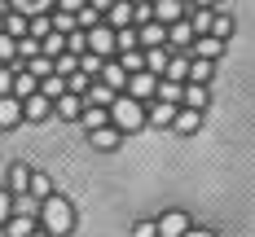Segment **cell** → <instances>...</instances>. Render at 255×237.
I'll use <instances>...</instances> for the list:
<instances>
[{
	"instance_id": "6da1fadb",
	"label": "cell",
	"mask_w": 255,
	"mask_h": 237,
	"mask_svg": "<svg viewBox=\"0 0 255 237\" xmlns=\"http://www.w3.org/2000/svg\"><path fill=\"white\" fill-rule=\"evenodd\" d=\"M44 229H49L53 237H66L71 229H75V211H71V202L66 198H44Z\"/></svg>"
},
{
	"instance_id": "7a4b0ae2",
	"label": "cell",
	"mask_w": 255,
	"mask_h": 237,
	"mask_svg": "<svg viewBox=\"0 0 255 237\" xmlns=\"http://www.w3.org/2000/svg\"><path fill=\"white\" fill-rule=\"evenodd\" d=\"M145 119H150V114L141 110L136 97H115V105H110V123H115L119 132H136Z\"/></svg>"
},
{
	"instance_id": "3957f363",
	"label": "cell",
	"mask_w": 255,
	"mask_h": 237,
	"mask_svg": "<svg viewBox=\"0 0 255 237\" xmlns=\"http://www.w3.org/2000/svg\"><path fill=\"white\" fill-rule=\"evenodd\" d=\"M88 49L97 53V57H110V53L119 49V35H115L110 26H93V31H88Z\"/></svg>"
},
{
	"instance_id": "277c9868",
	"label": "cell",
	"mask_w": 255,
	"mask_h": 237,
	"mask_svg": "<svg viewBox=\"0 0 255 237\" xmlns=\"http://www.w3.org/2000/svg\"><path fill=\"white\" fill-rule=\"evenodd\" d=\"M158 92V75L154 71H136V75H128V97H154Z\"/></svg>"
},
{
	"instance_id": "5b68a950",
	"label": "cell",
	"mask_w": 255,
	"mask_h": 237,
	"mask_svg": "<svg viewBox=\"0 0 255 237\" xmlns=\"http://www.w3.org/2000/svg\"><path fill=\"white\" fill-rule=\"evenodd\" d=\"M136 40H141L145 49H163V44H167V22H158V18H150V22H141V31H136Z\"/></svg>"
},
{
	"instance_id": "8992f818",
	"label": "cell",
	"mask_w": 255,
	"mask_h": 237,
	"mask_svg": "<svg viewBox=\"0 0 255 237\" xmlns=\"http://www.w3.org/2000/svg\"><path fill=\"white\" fill-rule=\"evenodd\" d=\"M22 114L31 119V123H40V119H49L53 114V97H44V92H31L22 101Z\"/></svg>"
},
{
	"instance_id": "52a82bcc",
	"label": "cell",
	"mask_w": 255,
	"mask_h": 237,
	"mask_svg": "<svg viewBox=\"0 0 255 237\" xmlns=\"http://www.w3.org/2000/svg\"><path fill=\"white\" fill-rule=\"evenodd\" d=\"M189 233V220L180 215V211H167L163 220H158V237H185Z\"/></svg>"
},
{
	"instance_id": "ba28073f",
	"label": "cell",
	"mask_w": 255,
	"mask_h": 237,
	"mask_svg": "<svg viewBox=\"0 0 255 237\" xmlns=\"http://www.w3.org/2000/svg\"><path fill=\"white\" fill-rule=\"evenodd\" d=\"M18 119H26L22 114V97H0V128H13Z\"/></svg>"
},
{
	"instance_id": "9c48e42d",
	"label": "cell",
	"mask_w": 255,
	"mask_h": 237,
	"mask_svg": "<svg viewBox=\"0 0 255 237\" xmlns=\"http://www.w3.org/2000/svg\"><path fill=\"white\" fill-rule=\"evenodd\" d=\"M106 13H110V26H119V31H124V26H132V22H136V9H132L128 0H115V4H110Z\"/></svg>"
},
{
	"instance_id": "30bf717a",
	"label": "cell",
	"mask_w": 255,
	"mask_h": 237,
	"mask_svg": "<svg viewBox=\"0 0 255 237\" xmlns=\"http://www.w3.org/2000/svg\"><path fill=\"white\" fill-rule=\"evenodd\" d=\"M88 141H93L97 150H119L124 132H119V128H93V132H88Z\"/></svg>"
},
{
	"instance_id": "8fae6325",
	"label": "cell",
	"mask_w": 255,
	"mask_h": 237,
	"mask_svg": "<svg viewBox=\"0 0 255 237\" xmlns=\"http://www.w3.org/2000/svg\"><path fill=\"white\" fill-rule=\"evenodd\" d=\"M53 110H57L62 119H79V114H84V101H79V92H62V97L53 101Z\"/></svg>"
},
{
	"instance_id": "7c38bea8",
	"label": "cell",
	"mask_w": 255,
	"mask_h": 237,
	"mask_svg": "<svg viewBox=\"0 0 255 237\" xmlns=\"http://www.w3.org/2000/svg\"><path fill=\"white\" fill-rule=\"evenodd\" d=\"M31 92H40V75H31V71H18L13 75V97H31Z\"/></svg>"
},
{
	"instance_id": "4fadbf2b",
	"label": "cell",
	"mask_w": 255,
	"mask_h": 237,
	"mask_svg": "<svg viewBox=\"0 0 255 237\" xmlns=\"http://www.w3.org/2000/svg\"><path fill=\"white\" fill-rule=\"evenodd\" d=\"M180 13H185V9H180V0H154V18H158V22H180Z\"/></svg>"
},
{
	"instance_id": "5bb4252c",
	"label": "cell",
	"mask_w": 255,
	"mask_h": 237,
	"mask_svg": "<svg viewBox=\"0 0 255 237\" xmlns=\"http://www.w3.org/2000/svg\"><path fill=\"white\" fill-rule=\"evenodd\" d=\"M198 123H203V110H194V105L189 110H176V132L189 136V132H198Z\"/></svg>"
},
{
	"instance_id": "9a60e30c",
	"label": "cell",
	"mask_w": 255,
	"mask_h": 237,
	"mask_svg": "<svg viewBox=\"0 0 255 237\" xmlns=\"http://www.w3.org/2000/svg\"><path fill=\"white\" fill-rule=\"evenodd\" d=\"M4 31H9V35H13V40H22V35H31V18H26V13H18V9H13V13H9V18H4Z\"/></svg>"
},
{
	"instance_id": "2e32d148",
	"label": "cell",
	"mask_w": 255,
	"mask_h": 237,
	"mask_svg": "<svg viewBox=\"0 0 255 237\" xmlns=\"http://www.w3.org/2000/svg\"><path fill=\"white\" fill-rule=\"evenodd\" d=\"M220 53H225V40H220V35H198V57L216 62Z\"/></svg>"
},
{
	"instance_id": "e0dca14e",
	"label": "cell",
	"mask_w": 255,
	"mask_h": 237,
	"mask_svg": "<svg viewBox=\"0 0 255 237\" xmlns=\"http://www.w3.org/2000/svg\"><path fill=\"white\" fill-rule=\"evenodd\" d=\"M158 101H172L176 105L180 97H185V88H180V79H158V92H154Z\"/></svg>"
},
{
	"instance_id": "ac0fdd59",
	"label": "cell",
	"mask_w": 255,
	"mask_h": 237,
	"mask_svg": "<svg viewBox=\"0 0 255 237\" xmlns=\"http://www.w3.org/2000/svg\"><path fill=\"white\" fill-rule=\"evenodd\" d=\"M150 123H158V128L176 123V105H172V101H154V110H150Z\"/></svg>"
},
{
	"instance_id": "d6986e66",
	"label": "cell",
	"mask_w": 255,
	"mask_h": 237,
	"mask_svg": "<svg viewBox=\"0 0 255 237\" xmlns=\"http://www.w3.org/2000/svg\"><path fill=\"white\" fill-rule=\"evenodd\" d=\"M194 35H198V31H194V22H185V18L167 26V40H172V44H189Z\"/></svg>"
},
{
	"instance_id": "ffe728a7",
	"label": "cell",
	"mask_w": 255,
	"mask_h": 237,
	"mask_svg": "<svg viewBox=\"0 0 255 237\" xmlns=\"http://www.w3.org/2000/svg\"><path fill=\"white\" fill-rule=\"evenodd\" d=\"M40 92H44V97H53V101H57V97H62V92H66V75H57V71H53V75H44V79H40Z\"/></svg>"
},
{
	"instance_id": "44dd1931",
	"label": "cell",
	"mask_w": 255,
	"mask_h": 237,
	"mask_svg": "<svg viewBox=\"0 0 255 237\" xmlns=\"http://www.w3.org/2000/svg\"><path fill=\"white\" fill-rule=\"evenodd\" d=\"M4 229H9V237H31L35 233V215H13Z\"/></svg>"
},
{
	"instance_id": "7402d4cb",
	"label": "cell",
	"mask_w": 255,
	"mask_h": 237,
	"mask_svg": "<svg viewBox=\"0 0 255 237\" xmlns=\"http://www.w3.org/2000/svg\"><path fill=\"white\" fill-rule=\"evenodd\" d=\"M102 79L110 83V88H115V92H119V88L128 83V71L119 66V62H106V66H102Z\"/></svg>"
},
{
	"instance_id": "603a6c76",
	"label": "cell",
	"mask_w": 255,
	"mask_h": 237,
	"mask_svg": "<svg viewBox=\"0 0 255 237\" xmlns=\"http://www.w3.org/2000/svg\"><path fill=\"white\" fill-rule=\"evenodd\" d=\"M167 62H172L167 49H150L145 53V71H154V75H167Z\"/></svg>"
},
{
	"instance_id": "cb8c5ba5",
	"label": "cell",
	"mask_w": 255,
	"mask_h": 237,
	"mask_svg": "<svg viewBox=\"0 0 255 237\" xmlns=\"http://www.w3.org/2000/svg\"><path fill=\"white\" fill-rule=\"evenodd\" d=\"M119 66H124L128 75H136V71H145V53H141V49H124V57H119Z\"/></svg>"
},
{
	"instance_id": "d4e9b609",
	"label": "cell",
	"mask_w": 255,
	"mask_h": 237,
	"mask_svg": "<svg viewBox=\"0 0 255 237\" xmlns=\"http://www.w3.org/2000/svg\"><path fill=\"white\" fill-rule=\"evenodd\" d=\"M106 101L115 105V88L102 79V83H93V88H88V105H106Z\"/></svg>"
},
{
	"instance_id": "484cf974",
	"label": "cell",
	"mask_w": 255,
	"mask_h": 237,
	"mask_svg": "<svg viewBox=\"0 0 255 237\" xmlns=\"http://www.w3.org/2000/svg\"><path fill=\"white\" fill-rule=\"evenodd\" d=\"M9 189H13V193H31V171H26L22 162L9 171Z\"/></svg>"
},
{
	"instance_id": "4316f807",
	"label": "cell",
	"mask_w": 255,
	"mask_h": 237,
	"mask_svg": "<svg viewBox=\"0 0 255 237\" xmlns=\"http://www.w3.org/2000/svg\"><path fill=\"white\" fill-rule=\"evenodd\" d=\"M79 119H84V128L93 132V128H106V119H110V114H106V105H88Z\"/></svg>"
},
{
	"instance_id": "83f0119b",
	"label": "cell",
	"mask_w": 255,
	"mask_h": 237,
	"mask_svg": "<svg viewBox=\"0 0 255 237\" xmlns=\"http://www.w3.org/2000/svg\"><path fill=\"white\" fill-rule=\"evenodd\" d=\"M53 31H62V35H71V31H79V18L71 13V9H57V18H53Z\"/></svg>"
},
{
	"instance_id": "f1b7e54d",
	"label": "cell",
	"mask_w": 255,
	"mask_h": 237,
	"mask_svg": "<svg viewBox=\"0 0 255 237\" xmlns=\"http://www.w3.org/2000/svg\"><path fill=\"white\" fill-rule=\"evenodd\" d=\"M40 44H44V53H49L53 62H57V57H62V49H66V35H62V31H49Z\"/></svg>"
},
{
	"instance_id": "f546056e",
	"label": "cell",
	"mask_w": 255,
	"mask_h": 237,
	"mask_svg": "<svg viewBox=\"0 0 255 237\" xmlns=\"http://www.w3.org/2000/svg\"><path fill=\"white\" fill-rule=\"evenodd\" d=\"M207 79H211V62L207 57H194L189 62V83H207Z\"/></svg>"
},
{
	"instance_id": "4dcf8cb0",
	"label": "cell",
	"mask_w": 255,
	"mask_h": 237,
	"mask_svg": "<svg viewBox=\"0 0 255 237\" xmlns=\"http://www.w3.org/2000/svg\"><path fill=\"white\" fill-rule=\"evenodd\" d=\"M185 105L203 110V105H207V83H189V88H185Z\"/></svg>"
},
{
	"instance_id": "1f68e13d",
	"label": "cell",
	"mask_w": 255,
	"mask_h": 237,
	"mask_svg": "<svg viewBox=\"0 0 255 237\" xmlns=\"http://www.w3.org/2000/svg\"><path fill=\"white\" fill-rule=\"evenodd\" d=\"M53 66H57V62H53L49 53H35V57H31V75H40V79L53 75Z\"/></svg>"
},
{
	"instance_id": "d6a6232c",
	"label": "cell",
	"mask_w": 255,
	"mask_h": 237,
	"mask_svg": "<svg viewBox=\"0 0 255 237\" xmlns=\"http://www.w3.org/2000/svg\"><path fill=\"white\" fill-rule=\"evenodd\" d=\"M31 193H35L40 202H44V198H53V189H49V176H44V171H31Z\"/></svg>"
},
{
	"instance_id": "836d02e7",
	"label": "cell",
	"mask_w": 255,
	"mask_h": 237,
	"mask_svg": "<svg viewBox=\"0 0 255 237\" xmlns=\"http://www.w3.org/2000/svg\"><path fill=\"white\" fill-rule=\"evenodd\" d=\"M211 35H220V40H229V35H233V18H229V13H216V18H211Z\"/></svg>"
},
{
	"instance_id": "e575fe53",
	"label": "cell",
	"mask_w": 255,
	"mask_h": 237,
	"mask_svg": "<svg viewBox=\"0 0 255 237\" xmlns=\"http://www.w3.org/2000/svg\"><path fill=\"white\" fill-rule=\"evenodd\" d=\"M189 62H194V57H176V62H167V79H180V83H185V79H189Z\"/></svg>"
},
{
	"instance_id": "d590c367",
	"label": "cell",
	"mask_w": 255,
	"mask_h": 237,
	"mask_svg": "<svg viewBox=\"0 0 255 237\" xmlns=\"http://www.w3.org/2000/svg\"><path fill=\"white\" fill-rule=\"evenodd\" d=\"M13 57H18V40L9 31H0V62H13Z\"/></svg>"
},
{
	"instance_id": "8d00e7d4",
	"label": "cell",
	"mask_w": 255,
	"mask_h": 237,
	"mask_svg": "<svg viewBox=\"0 0 255 237\" xmlns=\"http://www.w3.org/2000/svg\"><path fill=\"white\" fill-rule=\"evenodd\" d=\"M75 71H79V57H75V53H71V49H66V53H62V57H57V75H66V79H71V75H75Z\"/></svg>"
},
{
	"instance_id": "74e56055",
	"label": "cell",
	"mask_w": 255,
	"mask_h": 237,
	"mask_svg": "<svg viewBox=\"0 0 255 237\" xmlns=\"http://www.w3.org/2000/svg\"><path fill=\"white\" fill-rule=\"evenodd\" d=\"M9 220H13V193H9V189H0V229H4Z\"/></svg>"
},
{
	"instance_id": "f35d334b",
	"label": "cell",
	"mask_w": 255,
	"mask_h": 237,
	"mask_svg": "<svg viewBox=\"0 0 255 237\" xmlns=\"http://www.w3.org/2000/svg\"><path fill=\"white\" fill-rule=\"evenodd\" d=\"M66 49L75 53V57H84V53H88V35H79V31H71V35H66Z\"/></svg>"
},
{
	"instance_id": "ab89813d",
	"label": "cell",
	"mask_w": 255,
	"mask_h": 237,
	"mask_svg": "<svg viewBox=\"0 0 255 237\" xmlns=\"http://www.w3.org/2000/svg\"><path fill=\"white\" fill-rule=\"evenodd\" d=\"M44 4H49V0H13V9H18V13H26V18H35Z\"/></svg>"
},
{
	"instance_id": "60d3db41",
	"label": "cell",
	"mask_w": 255,
	"mask_h": 237,
	"mask_svg": "<svg viewBox=\"0 0 255 237\" xmlns=\"http://www.w3.org/2000/svg\"><path fill=\"white\" fill-rule=\"evenodd\" d=\"M75 18H79V26H88V31H93V26H97V18H102V9H93V4H84V9H79Z\"/></svg>"
},
{
	"instance_id": "b9f144b4",
	"label": "cell",
	"mask_w": 255,
	"mask_h": 237,
	"mask_svg": "<svg viewBox=\"0 0 255 237\" xmlns=\"http://www.w3.org/2000/svg\"><path fill=\"white\" fill-rule=\"evenodd\" d=\"M49 31H53V18H40V13L31 18V35H35V40H44Z\"/></svg>"
},
{
	"instance_id": "7bdbcfd3",
	"label": "cell",
	"mask_w": 255,
	"mask_h": 237,
	"mask_svg": "<svg viewBox=\"0 0 255 237\" xmlns=\"http://www.w3.org/2000/svg\"><path fill=\"white\" fill-rule=\"evenodd\" d=\"M211 18H216V13H194V18H189V22H194V31H198V35H211Z\"/></svg>"
},
{
	"instance_id": "ee69618b",
	"label": "cell",
	"mask_w": 255,
	"mask_h": 237,
	"mask_svg": "<svg viewBox=\"0 0 255 237\" xmlns=\"http://www.w3.org/2000/svg\"><path fill=\"white\" fill-rule=\"evenodd\" d=\"M115 35H119V53H124V49H136V44H141L132 26H124V31H115Z\"/></svg>"
},
{
	"instance_id": "f6af8a7d",
	"label": "cell",
	"mask_w": 255,
	"mask_h": 237,
	"mask_svg": "<svg viewBox=\"0 0 255 237\" xmlns=\"http://www.w3.org/2000/svg\"><path fill=\"white\" fill-rule=\"evenodd\" d=\"M88 71H75V75H71V92H88V88H93V83H88Z\"/></svg>"
},
{
	"instance_id": "bcb514c9",
	"label": "cell",
	"mask_w": 255,
	"mask_h": 237,
	"mask_svg": "<svg viewBox=\"0 0 255 237\" xmlns=\"http://www.w3.org/2000/svg\"><path fill=\"white\" fill-rule=\"evenodd\" d=\"M13 75L18 71H0V97H13Z\"/></svg>"
},
{
	"instance_id": "7dc6e473",
	"label": "cell",
	"mask_w": 255,
	"mask_h": 237,
	"mask_svg": "<svg viewBox=\"0 0 255 237\" xmlns=\"http://www.w3.org/2000/svg\"><path fill=\"white\" fill-rule=\"evenodd\" d=\"M132 237H158V224H136V229H132Z\"/></svg>"
},
{
	"instance_id": "c3c4849f",
	"label": "cell",
	"mask_w": 255,
	"mask_h": 237,
	"mask_svg": "<svg viewBox=\"0 0 255 237\" xmlns=\"http://www.w3.org/2000/svg\"><path fill=\"white\" fill-rule=\"evenodd\" d=\"M154 18V4H136V22H150Z\"/></svg>"
},
{
	"instance_id": "681fc988",
	"label": "cell",
	"mask_w": 255,
	"mask_h": 237,
	"mask_svg": "<svg viewBox=\"0 0 255 237\" xmlns=\"http://www.w3.org/2000/svg\"><path fill=\"white\" fill-rule=\"evenodd\" d=\"M84 4H88V0H62V9H71V13H79Z\"/></svg>"
},
{
	"instance_id": "f907efd6",
	"label": "cell",
	"mask_w": 255,
	"mask_h": 237,
	"mask_svg": "<svg viewBox=\"0 0 255 237\" xmlns=\"http://www.w3.org/2000/svg\"><path fill=\"white\" fill-rule=\"evenodd\" d=\"M88 4H93V9H110L115 0H88Z\"/></svg>"
},
{
	"instance_id": "816d5d0a",
	"label": "cell",
	"mask_w": 255,
	"mask_h": 237,
	"mask_svg": "<svg viewBox=\"0 0 255 237\" xmlns=\"http://www.w3.org/2000/svg\"><path fill=\"white\" fill-rule=\"evenodd\" d=\"M185 237H211V233H203V229H189V233H185Z\"/></svg>"
},
{
	"instance_id": "f5cc1de1",
	"label": "cell",
	"mask_w": 255,
	"mask_h": 237,
	"mask_svg": "<svg viewBox=\"0 0 255 237\" xmlns=\"http://www.w3.org/2000/svg\"><path fill=\"white\" fill-rule=\"evenodd\" d=\"M198 4H203V9H211V4H216V0H198Z\"/></svg>"
},
{
	"instance_id": "db71d44e",
	"label": "cell",
	"mask_w": 255,
	"mask_h": 237,
	"mask_svg": "<svg viewBox=\"0 0 255 237\" xmlns=\"http://www.w3.org/2000/svg\"><path fill=\"white\" fill-rule=\"evenodd\" d=\"M31 237H53V233H49V229H44V233H31Z\"/></svg>"
},
{
	"instance_id": "11a10c76",
	"label": "cell",
	"mask_w": 255,
	"mask_h": 237,
	"mask_svg": "<svg viewBox=\"0 0 255 237\" xmlns=\"http://www.w3.org/2000/svg\"><path fill=\"white\" fill-rule=\"evenodd\" d=\"M132 4H150V0H132Z\"/></svg>"
},
{
	"instance_id": "9f6ffc18",
	"label": "cell",
	"mask_w": 255,
	"mask_h": 237,
	"mask_svg": "<svg viewBox=\"0 0 255 237\" xmlns=\"http://www.w3.org/2000/svg\"><path fill=\"white\" fill-rule=\"evenodd\" d=\"M0 31H4V13H0Z\"/></svg>"
}]
</instances>
